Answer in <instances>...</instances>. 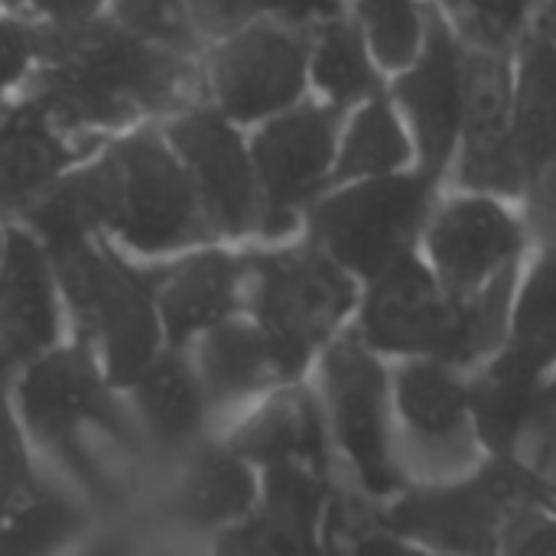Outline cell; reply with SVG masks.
Segmentation results:
<instances>
[{
	"label": "cell",
	"mask_w": 556,
	"mask_h": 556,
	"mask_svg": "<svg viewBox=\"0 0 556 556\" xmlns=\"http://www.w3.org/2000/svg\"><path fill=\"white\" fill-rule=\"evenodd\" d=\"M326 472L296 466L264 469L257 505L218 534L215 556H326Z\"/></svg>",
	"instance_id": "12"
},
{
	"label": "cell",
	"mask_w": 556,
	"mask_h": 556,
	"mask_svg": "<svg viewBox=\"0 0 556 556\" xmlns=\"http://www.w3.org/2000/svg\"><path fill=\"white\" fill-rule=\"evenodd\" d=\"M39 62L36 26L23 13L0 10V101L13 104Z\"/></svg>",
	"instance_id": "34"
},
{
	"label": "cell",
	"mask_w": 556,
	"mask_h": 556,
	"mask_svg": "<svg viewBox=\"0 0 556 556\" xmlns=\"http://www.w3.org/2000/svg\"><path fill=\"white\" fill-rule=\"evenodd\" d=\"M16 368L0 358V525L33 498L39 489V476L26 453V430L13 401Z\"/></svg>",
	"instance_id": "29"
},
{
	"label": "cell",
	"mask_w": 556,
	"mask_h": 556,
	"mask_svg": "<svg viewBox=\"0 0 556 556\" xmlns=\"http://www.w3.org/2000/svg\"><path fill=\"white\" fill-rule=\"evenodd\" d=\"M502 556H556V521L538 515L534 508L518 515L505 538Z\"/></svg>",
	"instance_id": "37"
},
{
	"label": "cell",
	"mask_w": 556,
	"mask_h": 556,
	"mask_svg": "<svg viewBox=\"0 0 556 556\" xmlns=\"http://www.w3.org/2000/svg\"><path fill=\"white\" fill-rule=\"evenodd\" d=\"M541 502L547 485L521 463L498 459L469 482L401 495L378 515V528L446 556H502L515 518Z\"/></svg>",
	"instance_id": "5"
},
{
	"label": "cell",
	"mask_w": 556,
	"mask_h": 556,
	"mask_svg": "<svg viewBox=\"0 0 556 556\" xmlns=\"http://www.w3.org/2000/svg\"><path fill=\"white\" fill-rule=\"evenodd\" d=\"M313 68H316L319 88L332 101H355V98H362L375 85V75L368 68L362 42H358V36L345 23H329L323 29Z\"/></svg>",
	"instance_id": "32"
},
{
	"label": "cell",
	"mask_w": 556,
	"mask_h": 556,
	"mask_svg": "<svg viewBox=\"0 0 556 556\" xmlns=\"http://www.w3.org/2000/svg\"><path fill=\"white\" fill-rule=\"evenodd\" d=\"M511 280L508 267L476 296L456 300L414 257H404L371 283L362 309V339L375 352L472 365L505 339Z\"/></svg>",
	"instance_id": "3"
},
{
	"label": "cell",
	"mask_w": 556,
	"mask_h": 556,
	"mask_svg": "<svg viewBox=\"0 0 556 556\" xmlns=\"http://www.w3.org/2000/svg\"><path fill=\"white\" fill-rule=\"evenodd\" d=\"M323 371L332 430L362 485L371 495H394L401 489V469L388 437L381 365L358 339H345L326 352Z\"/></svg>",
	"instance_id": "11"
},
{
	"label": "cell",
	"mask_w": 556,
	"mask_h": 556,
	"mask_svg": "<svg viewBox=\"0 0 556 556\" xmlns=\"http://www.w3.org/2000/svg\"><path fill=\"white\" fill-rule=\"evenodd\" d=\"M94 150L59 130L33 104L13 101L0 121V218L20 222Z\"/></svg>",
	"instance_id": "15"
},
{
	"label": "cell",
	"mask_w": 556,
	"mask_h": 556,
	"mask_svg": "<svg viewBox=\"0 0 556 556\" xmlns=\"http://www.w3.org/2000/svg\"><path fill=\"white\" fill-rule=\"evenodd\" d=\"M336 111L296 108L261 124L251 140V160L257 173L261 222L257 228L270 238L293 228L296 212L319 189L323 173L332 160Z\"/></svg>",
	"instance_id": "10"
},
{
	"label": "cell",
	"mask_w": 556,
	"mask_h": 556,
	"mask_svg": "<svg viewBox=\"0 0 556 556\" xmlns=\"http://www.w3.org/2000/svg\"><path fill=\"white\" fill-rule=\"evenodd\" d=\"M332 13H336V0H192V16L205 46L261 20L296 23V20H316Z\"/></svg>",
	"instance_id": "30"
},
{
	"label": "cell",
	"mask_w": 556,
	"mask_h": 556,
	"mask_svg": "<svg viewBox=\"0 0 556 556\" xmlns=\"http://www.w3.org/2000/svg\"><path fill=\"white\" fill-rule=\"evenodd\" d=\"M202 98L228 121L264 124L300 98L306 75V46L274 20L251 23L205 46L199 55Z\"/></svg>",
	"instance_id": "7"
},
{
	"label": "cell",
	"mask_w": 556,
	"mask_h": 556,
	"mask_svg": "<svg viewBox=\"0 0 556 556\" xmlns=\"http://www.w3.org/2000/svg\"><path fill=\"white\" fill-rule=\"evenodd\" d=\"M551 388H554V391H556V381H554V384H551Z\"/></svg>",
	"instance_id": "46"
},
{
	"label": "cell",
	"mask_w": 556,
	"mask_h": 556,
	"mask_svg": "<svg viewBox=\"0 0 556 556\" xmlns=\"http://www.w3.org/2000/svg\"><path fill=\"white\" fill-rule=\"evenodd\" d=\"M111 0H29L26 20L49 33H78L108 20Z\"/></svg>",
	"instance_id": "36"
},
{
	"label": "cell",
	"mask_w": 556,
	"mask_h": 556,
	"mask_svg": "<svg viewBox=\"0 0 556 556\" xmlns=\"http://www.w3.org/2000/svg\"><path fill=\"white\" fill-rule=\"evenodd\" d=\"M62 293L46 244L23 225H7L0 267V358L16 371L59 345Z\"/></svg>",
	"instance_id": "14"
},
{
	"label": "cell",
	"mask_w": 556,
	"mask_h": 556,
	"mask_svg": "<svg viewBox=\"0 0 556 556\" xmlns=\"http://www.w3.org/2000/svg\"><path fill=\"white\" fill-rule=\"evenodd\" d=\"M518 251V225L498 205L482 199L450 205L430 231V254L440 287L456 300L485 290L502 270L511 267Z\"/></svg>",
	"instance_id": "16"
},
{
	"label": "cell",
	"mask_w": 556,
	"mask_h": 556,
	"mask_svg": "<svg viewBox=\"0 0 556 556\" xmlns=\"http://www.w3.org/2000/svg\"><path fill=\"white\" fill-rule=\"evenodd\" d=\"M46 251L78 342L98 358L108 381L127 391L166 349L147 270L98 235H78Z\"/></svg>",
	"instance_id": "2"
},
{
	"label": "cell",
	"mask_w": 556,
	"mask_h": 556,
	"mask_svg": "<svg viewBox=\"0 0 556 556\" xmlns=\"http://www.w3.org/2000/svg\"><path fill=\"white\" fill-rule=\"evenodd\" d=\"M261 498L254 466L225 446H195L169 498V515L192 531H228Z\"/></svg>",
	"instance_id": "21"
},
{
	"label": "cell",
	"mask_w": 556,
	"mask_h": 556,
	"mask_svg": "<svg viewBox=\"0 0 556 556\" xmlns=\"http://www.w3.org/2000/svg\"><path fill=\"white\" fill-rule=\"evenodd\" d=\"M547 502H556V485H547Z\"/></svg>",
	"instance_id": "44"
},
{
	"label": "cell",
	"mask_w": 556,
	"mask_h": 556,
	"mask_svg": "<svg viewBox=\"0 0 556 556\" xmlns=\"http://www.w3.org/2000/svg\"><path fill=\"white\" fill-rule=\"evenodd\" d=\"M534 225L547 241L556 244V169L541 182L534 195Z\"/></svg>",
	"instance_id": "38"
},
{
	"label": "cell",
	"mask_w": 556,
	"mask_h": 556,
	"mask_svg": "<svg viewBox=\"0 0 556 556\" xmlns=\"http://www.w3.org/2000/svg\"><path fill=\"white\" fill-rule=\"evenodd\" d=\"M78 556H134L130 554V544L117 534H108V538H98L94 544H88Z\"/></svg>",
	"instance_id": "40"
},
{
	"label": "cell",
	"mask_w": 556,
	"mask_h": 556,
	"mask_svg": "<svg viewBox=\"0 0 556 556\" xmlns=\"http://www.w3.org/2000/svg\"><path fill=\"white\" fill-rule=\"evenodd\" d=\"M404 156H407V140H404L391 108L384 101H375L355 117V127L345 140L336 176L339 179L378 176V173H388L397 163H404Z\"/></svg>",
	"instance_id": "31"
},
{
	"label": "cell",
	"mask_w": 556,
	"mask_h": 556,
	"mask_svg": "<svg viewBox=\"0 0 556 556\" xmlns=\"http://www.w3.org/2000/svg\"><path fill=\"white\" fill-rule=\"evenodd\" d=\"M7 108H10V104H7V101H0V121H3V114H7Z\"/></svg>",
	"instance_id": "45"
},
{
	"label": "cell",
	"mask_w": 556,
	"mask_h": 556,
	"mask_svg": "<svg viewBox=\"0 0 556 556\" xmlns=\"http://www.w3.org/2000/svg\"><path fill=\"white\" fill-rule=\"evenodd\" d=\"M397 401L424 446H459L469 427V388L443 362H414L397 378Z\"/></svg>",
	"instance_id": "24"
},
{
	"label": "cell",
	"mask_w": 556,
	"mask_h": 556,
	"mask_svg": "<svg viewBox=\"0 0 556 556\" xmlns=\"http://www.w3.org/2000/svg\"><path fill=\"white\" fill-rule=\"evenodd\" d=\"M192 365L212 404L238 401L270 384H283L306 368L257 323L244 319H228L195 339Z\"/></svg>",
	"instance_id": "19"
},
{
	"label": "cell",
	"mask_w": 556,
	"mask_h": 556,
	"mask_svg": "<svg viewBox=\"0 0 556 556\" xmlns=\"http://www.w3.org/2000/svg\"><path fill=\"white\" fill-rule=\"evenodd\" d=\"M16 225L46 248L98 235L134 257L166 261L215 238L192 179L160 124L104 140Z\"/></svg>",
	"instance_id": "1"
},
{
	"label": "cell",
	"mask_w": 556,
	"mask_h": 556,
	"mask_svg": "<svg viewBox=\"0 0 556 556\" xmlns=\"http://www.w3.org/2000/svg\"><path fill=\"white\" fill-rule=\"evenodd\" d=\"M88 525L85 508L62 489L39 482L33 498L0 525V556H55Z\"/></svg>",
	"instance_id": "26"
},
{
	"label": "cell",
	"mask_w": 556,
	"mask_h": 556,
	"mask_svg": "<svg viewBox=\"0 0 556 556\" xmlns=\"http://www.w3.org/2000/svg\"><path fill=\"white\" fill-rule=\"evenodd\" d=\"M508 355L541 375L556 362V254H547L534 267L518 300Z\"/></svg>",
	"instance_id": "27"
},
{
	"label": "cell",
	"mask_w": 556,
	"mask_h": 556,
	"mask_svg": "<svg viewBox=\"0 0 556 556\" xmlns=\"http://www.w3.org/2000/svg\"><path fill=\"white\" fill-rule=\"evenodd\" d=\"M108 20L153 46L199 59L205 39L192 16V0H111Z\"/></svg>",
	"instance_id": "28"
},
{
	"label": "cell",
	"mask_w": 556,
	"mask_h": 556,
	"mask_svg": "<svg viewBox=\"0 0 556 556\" xmlns=\"http://www.w3.org/2000/svg\"><path fill=\"white\" fill-rule=\"evenodd\" d=\"M7 225H10V222L0 218V267H3V254H7Z\"/></svg>",
	"instance_id": "42"
},
{
	"label": "cell",
	"mask_w": 556,
	"mask_h": 556,
	"mask_svg": "<svg viewBox=\"0 0 556 556\" xmlns=\"http://www.w3.org/2000/svg\"><path fill=\"white\" fill-rule=\"evenodd\" d=\"M352 280L319 248L248 257V303L254 323L300 365L332 336L352 309Z\"/></svg>",
	"instance_id": "6"
},
{
	"label": "cell",
	"mask_w": 556,
	"mask_h": 556,
	"mask_svg": "<svg viewBox=\"0 0 556 556\" xmlns=\"http://www.w3.org/2000/svg\"><path fill=\"white\" fill-rule=\"evenodd\" d=\"M13 401L23 430L39 446L52 450L88 489L104 492V476L88 453V437L98 433L134 446L140 433L130 404L124 407L117 401V388L81 342L55 345L26 362L13 378Z\"/></svg>",
	"instance_id": "4"
},
{
	"label": "cell",
	"mask_w": 556,
	"mask_h": 556,
	"mask_svg": "<svg viewBox=\"0 0 556 556\" xmlns=\"http://www.w3.org/2000/svg\"><path fill=\"white\" fill-rule=\"evenodd\" d=\"M362 16L384 65L401 68L414 59L420 42V16L414 0H362Z\"/></svg>",
	"instance_id": "33"
},
{
	"label": "cell",
	"mask_w": 556,
	"mask_h": 556,
	"mask_svg": "<svg viewBox=\"0 0 556 556\" xmlns=\"http://www.w3.org/2000/svg\"><path fill=\"white\" fill-rule=\"evenodd\" d=\"M466 156L463 179L479 189L518 192L525 169L508 134V68L492 49L466 62Z\"/></svg>",
	"instance_id": "17"
},
{
	"label": "cell",
	"mask_w": 556,
	"mask_h": 556,
	"mask_svg": "<svg viewBox=\"0 0 556 556\" xmlns=\"http://www.w3.org/2000/svg\"><path fill=\"white\" fill-rule=\"evenodd\" d=\"M456 20L489 49L508 42L525 23L528 0H446Z\"/></svg>",
	"instance_id": "35"
},
{
	"label": "cell",
	"mask_w": 556,
	"mask_h": 556,
	"mask_svg": "<svg viewBox=\"0 0 556 556\" xmlns=\"http://www.w3.org/2000/svg\"><path fill=\"white\" fill-rule=\"evenodd\" d=\"M355 556H440V554H424V551H417V547H407L404 541H397V538H391V534H362L358 541H355ZM446 556V554H443Z\"/></svg>",
	"instance_id": "39"
},
{
	"label": "cell",
	"mask_w": 556,
	"mask_h": 556,
	"mask_svg": "<svg viewBox=\"0 0 556 556\" xmlns=\"http://www.w3.org/2000/svg\"><path fill=\"white\" fill-rule=\"evenodd\" d=\"M143 270L153 287L166 349H186L208 329L235 319L248 290V261L218 248H195Z\"/></svg>",
	"instance_id": "13"
},
{
	"label": "cell",
	"mask_w": 556,
	"mask_h": 556,
	"mask_svg": "<svg viewBox=\"0 0 556 556\" xmlns=\"http://www.w3.org/2000/svg\"><path fill=\"white\" fill-rule=\"evenodd\" d=\"M26 3L29 0H0V10L3 13H26Z\"/></svg>",
	"instance_id": "41"
},
{
	"label": "cell",
	"mask_w": 556,
	"mask_h": 556,
	"mask_svg": "<svg viewBox=\"0 0 556 556\" xmlns=\"http://www.w3.org/2000/svg\"><path fill=\"white\" fill-rule=\"evenodd\" d=\"M160 130L179 156L186 176L192 179L212 231L238 238L257 228V173L251 160V143H244L238 124L228 121L205 98H195L192 104L166 117Z\"/></svg>",
	"instance_id": "9"
},
{
	"label": "cell",
	"mask_w": 556,
	"mask_h": 556,
	"mask_svg": "<svg viewBox=\"0 0 556 556\" xmlns=\"http://www.w3.org/2000/svg\"><path fill=\"white\" fill-rule=\"evenodd\" d=\"M547 23H551V29L556 33V0H551V10H547Z\"/></svg>",
	"instance_id": "43"
},
{
	"label": "cell",
	"mask_w": 556,
	"mask_h": 556,
	"mask_svg": "<svg viewBox=\"0 0 556 556\" xmlns=\"http://www.w3.org/2000/svg\"><path fill=\"white\" fill-rule=\"evenodd\" d=\"M397 91L420 137L424 173L433 179L450 160V150L463 121V108H466V65L459 59L453 36L446 33L440 20H433L430 26V39H427V52L420 65L401 78Z\"/></svg>",
	"instance_id": "18"
},
{
	"label": "cell",
	"mask_w": 556,
	"mask_h": 556,
	"mask_svg": "<svg viewBox=\"0 0 556 556\" xmlns=\"http://www.w3.org/2000/svg\"><path fill=\"white\" fill-rule=\"evenodd\" d=\"M544 375L502 352L469 388V414L479 437L498 459H515L525 433L544 404Z\"/></svg>",
	"instance_id": "23"
},
{
	"label": "cell",
	"mask_w": 556,
	"mask_h": 556,
	"mask_svg": "<svg viewBox=\"0 0 556 556\" xmlns=\"http://www.w3.org/2000/svg\"><path fill=\"white\" fill-rule=\"evenodd\" d=\"M515 137L525 173H541L556 160V42L547 36H534L525 49Z\"/></svg>",
	"instance_id": "25"
},
{
	"label": "cell",
	"mask_w": 556,
	"mask_h": 556,
	"mask_svg": "<svg viewBox=\"0 0 556 556\" xmlns=\"http://www.w3.org/2000/svg\"><path fill=\"white\" fill-rule=\"evenodd\" d=\"M228 446L261 469L296 466L326 472V427L316 397L306 388H287L274 394L231 440Z\"/></svg>",
	"instance_id": "22"
},
{
	"label": "cell",
	"mask_w": 556,
	"mask_h": 556,
	"mask_svg": "<svg viewBox=\"0 0 556 556\" xmlns=\"http://www.w3.org/2000/svg\"><path fill=\"white\" fill-rule=\"evenodd\" d=\"M433 179L404 176L355 186L313 208V235L339 267L378 280L410 257V241L427 215Z\"/></svg>",
	"instance_id": "8"
},
{
	"label": "cell",
	"mask_w": 556,
	"mask_h": 556,
	"mask_svg": "<svg viewBox=\"0 0 556 556\" xmlns=\"http://www.w3.org/2000/svg\"><path fill=\"white\" fill-rule=\"evenodd\" d=\"M137 427L163 450H189L208 414V394L186 349H163L127 388Z\"/></svg>",
	"instance_id": "20"
}]
</instances>
